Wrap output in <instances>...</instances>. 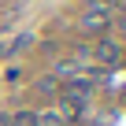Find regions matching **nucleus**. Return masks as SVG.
<instances>
[{
  "label": "nucleus",
  "instance_id": "f03ea898",
  "mask_svg": "<svg viewBox=\"0 0 126 126\" xmlns=\"http://www.w3.org/2000/svg\"><path fill=\"white\" fill-rule=\"evenodd\" d=\"M89 56L100 59L104 67H115V63L122 59V45H119V41H96V45L89 48Z\"/></svg>",
  "mask_w": 126,
  "mask_h": 126
},
{
  "label": "nucleus",
  "instance_id": "423d86ee",
  "mask_svg": "<svg viewBox=\"0 0 126 126\" xmlns=\"http://www.w3.org/2000/svg\"><path fill=\"white\" fill-rule=\"evenodd\" d=\"M0 56H4V45H0Z\"/></svg>",
  "mask_w": 126,
  "mask_h": 126
},
{
  "label": "nucleus",
  "instance_id": "7ed1b4c3",
  "mask_svg": "<svg viewBox=\"0 0 126 126\" xmlns=\"http://www.w3.org/2000/svg\"><path fill=\"white\" fill-rule=\"evenodd\" d=\"M33 126H67V122H63V115L56 108H48V111H37L33 115Z\"/></svg>",
  "mask_w": 126,
  "mask_h": 126
},
{
  "label": "nucleus",
  "instance_id": "20e7f679",
  "mask_svg": "<svg viewBox=\"0 0 126 126\" xmlns=\"http://www.w3.org/2000/svg\"><path fill=\"white\" fill-rule=\"evenodd\" d=\"M56 78H67V74H82V59L74 56V59H63V63H56V71H52Z\"/></svg>",
  "mask_w": 126,
  "mask_h": 126
},
{
  "label": "nucleus",
  "instance_id": "f257e3e1",
  "mask_svg": "<svg viewBox=\"0 0 126 126\" xmlns=\"http://www.w3.org/2000/svg\"><path fill=\"white\" fill-rule=\"evenodd\" d=\"M111 19H115V8H108V0H89L82 11V30H104L111 26Z\"/></svg>",
  "mask_w": 126,
  "mask_h": 126
},
{
  "label": "nucleus",
  "instance_id": "39448f33",
  "mask_svg": "<svg viewBox=\"0 0 126 126\" xmlns=\"http://www.w3.org/2000/svg\"><path fill=\"white\" fill-rule=\"evenodd\" d=\"M8 126H33V111H15V115H8Z\"/></svg>",
  "mask_w": 126,
  "mask_h": 126
}]
</instances>
